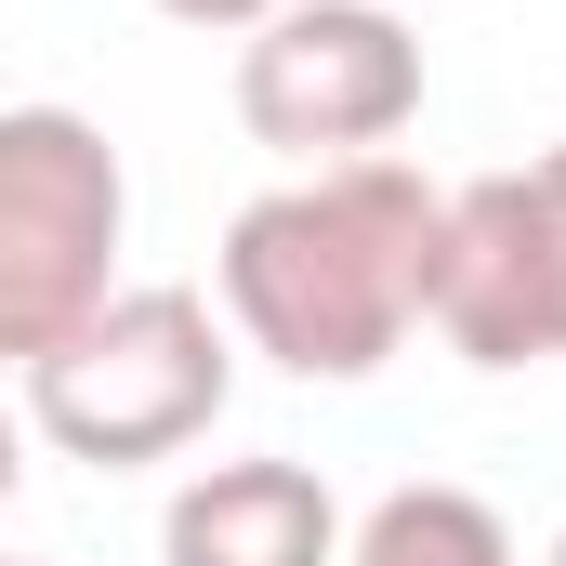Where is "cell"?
Returning a JSON list of instances; mask_svg holds the SVG:
<instances>
[{"label":"cell","mask_w":566,"mask_h":566,"mask_svg":"<svg viewBox=\"0 0 566 566\" xmlns=\"http://www.w3.org/2000/svg\"><path fill=\"white\" fill-rule=\"evenodd\" d=\"M434 224H448V185H422L396 145H382V158L290 171V185H264V198L224 224L211 303H224L238 356H264L290 382H369V369L422 329Z\"/></svg>","instance_id":"1"},{"label":"cell","mask_w":566,"mask_h":566,"mask_svg":"<svg viewBox=\"0 0 566 566\" xmlns=\"http://www.w3.org/2000/svg\"><path fill=\"white\" fill-rule=\"evenodd\" d=\"M27 434L53 461H93V474H145V461H185L198 434L224 422L238 396V329L224 303L185 277H119L106 316H80L40 369H13Z\"/></svg>","instance_id":"2"},{"label":"cell","mask_w":566,"mask_h":566,"mask_svg":"<svg viewBox=\"0 0 566 566\" xmlns=\"http://www.w3.org/2000/svg\"><path fill=\"white\" fill-rule=\"evenodd\" d=\"M133 171L80 106H0V369H40L80 316L119 303Z\"/></svg>","instance_id":"3"},{"label":"cell","mask_w":566,"mask_h":566,"mask_svg":"<svg viewBox=\"0 0 566 566\" xmlns=\"http://www.w3.org/2000/svg\"><path fill=\"white\" fill-rule=\"evenodd\" d=\"M422 119V27L396 0H290L238 40V133L290 171L382 158Z\"/></svg>","instance_id":"4"},{"label":"cell","mask_w":566,"mask_h":566,"mask_svg":"<svg viewBox=\"0 0 566 566\" xmlns=\"http://www.w3.org/2000/svg\"><path fill=\"white\" fill-rule=\"evenodd\" d=\"M422 329L461 369H566V145L448 185Z\"/></svg>","instance_id":"5"},{"label":"cell","mask_w":566,"mask_h":566,"mask_svg":"<svg viewBox=\"0 0 566 566\" xmlns=\"http://www.w3.org/2000/svg\"><path fill=\"white\" fill-rule=\"evenodd\" d=\"M158 566H343V501L316 461H198L158 514Z\"/></svg>","instance_id":"6"},{"label":"cell","mask_w":566,"mask_h":566,"mask_svg":"<svg viewBox=\"0 0 566 566\" xmlns=\"http://www.w3.org/2000/svg\"><path fill=\"white\" fill-rule=\"evenodd\" d=\"M343 566H527L514 554V527H501V501H474V488H382L356 527H343Z\"/></svg>","instance_id":"7"},{"label":"cell","mask_w":566,"mask_h":566,"mask_svg":"<svg viewBox=\"0 0 566 566\" xmlns=\"http://www.w3.org/2000/svg\"><path fill=\"white\" fill-rule=\"evenodd\" d=\"M145 13H171V27H198V40H251L264 13H290V0H145Z\"/></svg>","instance_id":"8"},{"label":"cell","mask_w":566,"mask_h":566,"mask_svg":"<svg viewBox=\"0 0 566 566\" xmlns=\"http://www.w3.org/2000/svg\"><path fill=\"white\" fill-rule=\"evenodd\" d=\"M27 448H40V434H27V409H13V396H0V501L27 488Z\"/></svg>","instance_id":"9"},{"label":"cell","mask_w":566,"mask_h":566,"mask_svg":"<svg viewBox=\"0 0 566 566\" xmlns=\"http://www.w3.org/2000/svg\"><path fill=\"white\" fill-rule=\"evenodd\" d=\"M541 566H566V541H554V554H541Z\"/></svg>","instance_id":"10"},{"label":"cell","mask_w":566,"mask_h":566,"mask_svg":"<svg viewBox=\"0 0 566 566\" xmlns=\"http://www.w3.org/2000/svg\"><path fill=\"white\" fill-rule=\"evenodd\" d=\"M0 566H13V554H0Z\"/></svg>","instance_id":"11"}]
</instances>
